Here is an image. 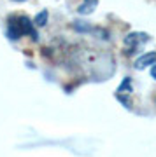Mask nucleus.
Masks as SVG:
<instances>
[{"label": "nucleus", "instance_id": "1", "mask_svg": "<svg viewBox=\"0 0 156 157\" xmlns=\"http://www.w3.org/2000/svg\"><path fill=\"white\" fill-rule=\"evenodd\" d=\"M6 33L11 40H18L21 37H30V39L37 40L39 33L35 30V25L30 17L23 16V14H14L7 19V28H6Z\"/></svg>", "mask_w": 156, "mask_h": 157}, {"label": "nucleus", "instance_id": "4", "mask_svg": "<svg viewBox=\"0 0 156 157\" xmlns=\"http://www.w3.org/2000/svg\"><path fill=\"white\" fill-rule=\"evenodd\" d=\"M95 6H96V0H84V4L79 7V12H83V14H86V12H91Z\"/></svg>", "mask_w": 156, "mask_h": 157}, {"label": "nucleus", "instance_id": "2", "mask_svg": "<svg viewBox=\"0 0 156 157\" xmlns=\"http://www.w3.org/2000/svg\"><path fill=\"white\" fill-rule=\"evenodd\" d=\"M149 40V37L146 33H130L126 35V39H125V52L126 54H135L137 51H139V47L142 44H146Z\"/></svg>", "mask_w": 156, "mask_h": 157}, {"label": "nucleus", "instance_id": "6", "mask_svg": "<svg viewBox=\"0 0 156 157\" xmlns=\"http://www.w3.org/2000/svg\"><path fill=\"white\" fill-rule=\"evenodd\" d=\"M151 75H153L154 80H156V65H153V68H151Z\"/></svg>", "mask_w": 156, "mask_h": 157}, {"label": "nucleus", "instance_id": "3", "mask_svg": "<svg viewBox=\"0 0 156 157\" xmlns=\"http://www.w3.org/2000/svg\"><path fill=\"white\" fill-rule=\"evenodd\" d=\"M151 65H156V52H146L144 56H140L137 61H135L133 67L137 70H142L146 67H151Z\"/></svg>", "mask_w": 156, "mask_h": 157}, {"label": "nucleus", "instance_id": "5", "mask_svg": "<svg viewBox=\"0 0 156 157\" xmlns=\"http://www.w3.org/2000/svg\"><path fill=\"white\" fill-rule=\"evenodd\" d=\"M46 21H47V12L42 11V12L39 14V16H37V17L34 19V25H37V26H44Z\"/></svg>", "mask_w": 156, "mask_h": 157}, {"label": "nucleus", "instance_id": "7", "mask_svg": "<svg viewBox=\"0 0 156 157\" xmlns=\"http://www.w3.org/2000/svg\"><path fill=\"white\" fill-rule=\"evenodd\" d=\"M14 2H25V0H14Z\"/></svg>", "mask_w": 156, "mask_h": 157}]
</instances>
